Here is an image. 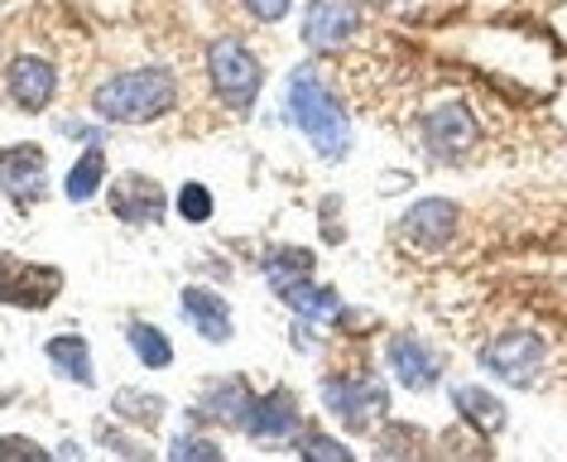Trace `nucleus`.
Masks as SVG:
<instances>
[{"mask_svg": "<svg viewBox=\"0 0 567 462\" xmlns=\"http://www.w3.org/2000/svg\"><path fill=\"white\" fill-rule=\"evenodd\" d=\"M289 116L293 125L308 135L322 160H342L351 150V121H347V106L332 96V88L322 82L313 68H299L289 82Z\"/></svg>", "mask_w": 567, "mask_h": 462, "instance_id": "1", "label": "nucleus"}, {"mask_svg": "<svg viewBox=\"0 0 567 462\" xmlns=\"http://www.w3.org/2000/svg\"><path fill=\"white\" fill-rule=\"evenodd\" d=\"M174 106V78L159 68H140V73H121L92 92V111L121 125H150Z\"/></svg>", "mask_w": 567, "mask_h": 462, "instance_id": "2", "label": "nucleus"}, {"mask_svg": "<svg viewBox=\"0 0 567 462\" xmlns=\"http://www.w3.org/2000/svg\"><path fill=\"white\" fill-rule=\"evenodd\" d=\"M207 78L226 111H250L260 96V63L240 39H217L207 49Z\"/></svg>", "mask_w": 567, "mask_h": 462, "instance_id": "3", "label": "nucleus"}, {"mask_svg": "<svg viewBox=\"0 0 567 462\" xmlns=\"http://www.w3.org/2000/svg\"><path fill=\"white\" fill-rule=\"evenodd\" d=\"M481 367H486L495 381L529 390L548 367V342L538 338V332H529V328H509L491 347H481Z\"/></svg>", "mask_w": 567, "mask_h": 462, "instance_id": "4", "label": "nucleus"}, {"mask_svg": "<svg viewBox=\"0 0 567 462\" xmlns=\"http://www.w3.org/2000/svg\"><path fill=\"white\" fill-rule=\"evenodd\" d=\"M322 400H328V410L342 419L347 429H380L390 414V396L385 386H375L371 376H361V381H351V376H328V386H322Z\"/></svg>", "mask_w": 567, "mask_h": 462, "instance_id": "5", "label": "nucleus"}, {"mask_svg": "<svg viewBox=\"0 0 567 462\" xmlns=\"http://www.w3.org/2000/svg\"><path fill=\"white\" fill-rule=\"evenodd\" d=\"M462 227V207L457 203H447V198H423L414 203L409 213L400 217V227H394V236L409 246V250H419V256H433V250H443L452 236H457Z\"/></svg>", "mask_w": 567, "mask_h": 462, "instance_id": "6", "label": "nucleus"}, {"mask_svg": "<svg viewBox=\"0 0 567 462\" xmlns=\"http://www.w3.org/2000/svg\"><path fill=\"white\" fill-rule=\"evenodd\" d=\"M476 116L472 106L462 102H447V106H433L429 116H423V145H429V154H437L443 164L452 160H466V154L476 150Z\"/></svg>", "mask_w": 567, "mask_h": 462, "instance_id": "7", "label": "nucleus"}, {"mask_svg": "<svg viewBox=\"0 0 567 462\" xmlns=\"http://www.w3.org/2000/svg\"><path fill=\"white\" fill-rule=\"evenodd\" d=\"M361 30L357 0H313L303 16V44L308 49H342Z\"/></svg>", "mask_w": 567, "mask_h": 462, "instance_id": "8", "label": "nucleus"}, {"mask_svg": "<svg viewBox=\"0 0 567 462\" xmlns=\"http://www.w3.org/2000/svg\"><path fill=\"white\" fill-rule=\"evenodd\" d=\"M59 289H63V275L53 270V265L0 260V304H16V308H44Z\"/></svg>", "mask_w": 567, "mask_h": 462, "instance_id": "9", "label": "nucleus"}, {"mask_svg": "<svg viewBox=\"0 0 567 462\" xmlns=\"http://www.w3.org/2000/svg\"><path fill=\"white\" fill-rule=\"evenodd\" d=\"M246 433L260 448H279L299 433V400L289 390H269V396L250 400V414H246Z\"/></svg>", "mask_w": 567, "mask_h": 462, "instance_id": "10", "label": "nucleus"}, {"mask_svg": "<svg viewBox=\"0 0 567 462\" xmlns=\"http://www.w3.org/2000/svg\"><path fill=\"white\" fill-rule=\"evenodd\" d=\"M385 361L404 390H429V386H437V376H443V357H437L429 342L409 338V332H394L385 342Z\"/></svg>", "mask_w": 567, "mask_h": 462, "instance_id": "11", "label": "nucleus"}, {"mask_svg": "<svg viewBox=\"0 0 567 462\" xmlns=\"http://www.w3.org/2000/svg\"><path fill=\"white\" fill-rule=\"evenodd\" d=\"M111 213L125 227H154L164 217V188L145 174H121L116 188H111Z\"/></svg>", "mask_w": 567, "mask_h": 462, "instance_id": "12", "label": "nucleus"}, {"mask_svg": "<svg viewBox=\"0 0 567 462\" xmlns=\"http://www.w3.org/2000/svg\"><path fill=\"white\" fill-rule=\"evenodd\" d=\"M44 174L49 160L39 145H16V150H0V188L20 203H34L44 193Z\"/></svg>", "mask_w": 567, "mask_h": 462, "instance_id": "13", "label": "nucleus"}, {"mask_svg": "<svg viewBox=\"0 0 567 462\" xmlns=\"http://www.w3.org/2000/svg\"><path fill=\"white\" fill-rule=\"evenodd\" d=\"M53 68L44 59H34V53H20V59H10L6 68V92L10 102L24 106V111H44L53 102Z\"/></svg>", "mask_w": 567, "mask_h": 462, "instance_id": "14", "label": "nucleus"}, {"mask_svg": "<svg viewBox=\"0 0 567 462\" xmlns=\"http://www.w3.org/2000/svg\"><path fill=\"white\" fill-rule=\"evenodd\" d=\"M183 318L203 332L207 342H226L231 338V308H226V299H217L212 289H183Z\"/></svg>", "mask_w": 567, "mask_h": 462, "instance_id": "15", "label": "nucleus"}, {"mask_svg": "<svg viewBox=\"0 0 567 462\" xmlns=\"http://www.w3.org/2000/svg\"><path fill=\"white\" fill-rule=\"evenodd\" d=\"M452 404H457V414L466 424H476L481 433H501L505 429V404L491 396L486 386H457L452 390Z\"/></svg>", "mask_w": 567, "mask_h": 462, "instance_id": "16", "label": "nucleus"}, {"mask_svg": "<svg viewBox=\"0 0 567 462\" xmlns=\"http://www.w3.org/2000/svg\"><path fill=\"white\" fill-rule=\"evenodd\" d=\"M250 390H246V381H221V386H212L207 396H203V410L207 419H217V424H226V429H240L246 424V414H250Z\"/></svg>", "mask_w": 567, "mask_h": 462, "instance_id": "17", "label": "nucleus"}, {"mask_svg": "<svg viewBox=\"0 0 567 462\" xmlns=\"http://www.w3.org/2000/svg\"><path fill=\"white\" fill-rule=\"evenodd\" d=\"M279 299L289 304L299 318H332L337 308H342V304H337V294H332V289L313 285V275L299 279V285H284V289H279Z\"/></svg>", "mask_w": 567, "mask_h": 462, "instance_id": "18", "label": "nucleus"}, {"mask_svg": "<svg viewBox=\"0 0 567 462\" xmlns=\"http://www.w3.org/2000/svg\"><path fill=\"white\" fill-rule=\"evenodd\" d=\"M44 352H49L53 367L68 376V381L92 386V352H87V342H82V338H53Z\"/></svg>", "mask_w": 567, "mask_h": 462, "instance_id": "19", "label": "nucleus"}, {"mask_svg": "<svg viewBox=\"0 0 567 462\" xmlns=\"http://www.w3.org/2000/svg\"><path fill=\"white\" fill-rule=\"evenodd\" d=\"M125 338H131L135 357L145 361V367H154V371L174 361V342H168V338H164V332L154 328V324H131V328H125Z\"/></svg>", "mask_w": 567, "mask_h": 462, "instance_id": "20", "label": "nucleus"}, {"mask_svg": "<svg viewBox=\"0 0 567 462\" xmlns=\"http://www.w3.org/2000/svg\"><path fill=\"white\" fill-rule=\"evenodd\" d=\"M116 414H125V424L159 429V419H164V400L154 396V390H121V396H116Z\"/></svg>", "mask_w": 567, "mask_h": 462, "instance_id": "21", "label": "nucleus"}, {"mask_svg": "<svg viewBox=\"0 0 567 462\" xmlns=\"http://www.w3.org/2000/svg\"><path fill=\"white\" fill-rule=\"evenodd\" d=\"M102 174H106V154L102 150H87L82 160L68 170V198L73 203H87L96 188H102Z\"/></svg>", "mask_w": 567, "mask_h": 462, "instance_id": "22", "label": "nucleus"}, {"mask_svg": "<svg viewBox=\"0 0 567 462\" xmlns=\"http://www.w3.org/2000/svg\"><path fill=\"white\" fill-rule=\"evenodd\" d=\"M265 275H269V285L275 289L299 285V279L313 275V256H308V250H275V256L265 260Z\"/></svg>", "mask_w": 567, "mask_h": 462, "instance_id": "23", "label": "nucleus"}, {"mask_svg": "<svg viewBox=\"0 0 567 462\" xmlns=\"http://www.w3.org/2000/svg\"><path fill=\"white\" fill-rule=\"evenodd\" d=\"M178 213L188 217V222H207L212 217V193L203 184H188L178 193Z\"/></svg>", "mask_w": 567, "mask_h": 462, "instance_id": "24", "label": "nucleus"}, {"mask_svg": "<svg viewBox=\"0 0 567 462\" xmlns=\"http://www.w3.org/2000/svg\"><path fill=\"white\" fill-rule=\"evenodd\" d=\"M299 453H303V458H351V448L337 443V439H328V433H303V439H299Z\"/></svg>", "mask_w": 567, "mask_h": 462, "instance_id": "25", "label": "nucleus"}, {"mask_svg": "<svg viewBox=\"0 0 567 462\" xmlns=\"http://www.w3.org/2000/svg\"><path fill=\"white\" fill-rule=\"evenodd\" d=\"M289 6H293V0H246V10H250V16L260 20V24L284 20V16H289Z\"/></svg>", "mask_w": 567, "mask_h": 462, "instance_id": "26", "label": "nucleus"}, {"mask_svg": "<svg viewBox=\"0 0 567 462\" xmlns=\"http://www.w3.org/2000/svg\"><path fill=\"white\" fill-rule=\"evenodd\" d=\"M174 458H217V443H207V439H178L174 443Z\"/></svg>", "mask_w": 567, "mask_h": 462, "instance_id": "27", "label": "nucleus"}, {"mask_svg": "<svg viewBox=\"0 0 567 462\" xmlns=\"http://www.w3.org/2000/svg\"><path fill=\"white\" fill-rule=\"evenodd\" d=\"M0 453H30V458H44L39 443H24V439H0Z\"/></svg>", "mask_w": 567, "mask_h": 462, "instance_id": "28", "label": "nucleus"}, {"mask_svg": "<svg viewBox=\"0 0 567 462\" xmlns=\"http://www.w3.org/2000/svg\"><path fill=\"white\" fill-rule=\"evenodd\" d=\"M375 6H400V0H375Z\"/></svg>", "mask_w": 567, "mask_h": 462, "instance_id": "29", "label": "nucleus"}]
</instances>
